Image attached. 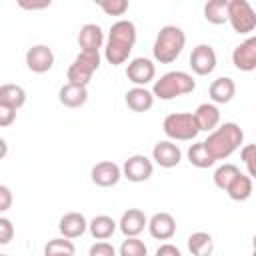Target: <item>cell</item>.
Segmentation results:
<instances>
[{
	"mask_svg": "<svg viewBox=\"0 0 256 256\" xmlns=\"http://www.w3.org/2000/svg\"><path fill=\"white\" fill-rule=\"evenodd\" d=\"M136 44V26L130 20H118L110 26L104 58L112 66H120L130 58V52Z\"/></svg>",
	"mask_w": 256,
	"mask_h": 256,
	"instance_id": "obj_1",
	"label": "cell"
},
{
	"mask_svg": "<svg viewBox=\"0 0 256 256\" xmlns=\"http://www.w3.org/2000/svg\"><path fill=\"white\" fill-rule=\"evenodd\" d=\"M242 140H244V130L236 122H224L216 126L212 132H208L204 146L208 148L214 160H226L240 148Z\"/></svg>",
	"mask_w": 256,
	"mask_h": 256,
	"instance_id": "obj_2",
	"label": "cell"
},
{
	"mask_svg": "<svg viewBox=\"0 0 256 256\" xmlns=\"http://www.w3.org/2000/svg\"><path fill=\"white\" fill-rule=\"evenodd\" d=\"M186 46V34L180 26L166 24L158 30L154 46H152V56L160 64H172L184 50Z\"/></svg>",
	"mask_w": 256,
	"mask_h": 256,
	"instance_id": "obj_3",
	"label": "cell"
},
{
	"mask_svg": "<svg viewBox=\"0 0 256 256\" xmlns=\"http://www.w3.org/2000/svg\"><path fill=\"white\" fill-rule=\"evenodd\" d=\"M196 90V80L184 72V70H170L162 74L158 80H154L152 86V96L158 100H174L178 96L190 94Z\"/></svg>",
	"mask_w": 256,
	"mask_h": 256,
	"instance_id": "obj_4",
	"label": "cell"
},
{
	"mask_svg": "<svg viewBox=\"0 0 256 256\" xmlns=\"http://www.w3.org/2000/svg\"><path fill=\"white\" fill-rule=\"evenodd\" d=\"M164 134L174 142H190L198 136V126L192 112H172L162 122Z\"/></svg>",
	"mask_w": 256,
	"mask_h": 256,
	"instance_id": "obj_5",
	"label": "cell"
},
{
	"mask_svg": "<svg viewBox=\"0 0 256 256\" xmlns=\"http://www.w3.org/2000/svg\"><path fill=\"white\" fill-rule=\"evenodd\" d=\"M100 68V54L98 52H80L68 72H66V78L70 84H78V86H88V82L92 80L94 72Z\"/></svg>",
	"mask_w": 256,
	"mask_h": 256,
	"instance_id": "obj_6",
	"label": "cell"
},
{
	"mask_svg": "<svg viewBox=\"0 0 256 256\" xmlns=\"http://www.w3.org/2000/svg\"><path fill=\"white\" fill-rule=\"evenodd\" d=\"M228 22L238 34H252L256 28V12L246 0H228Z\"/></svg>",
	"mask_w": 256,
	"mask_h": 256,
	"instance_id": "obj_7",
	"label": "cell"
},
{
	"mask_svg": "<svg viewBox=\"0 0 256 256\" xmlns=\"http://www.w3.org/2000/svg\"><path fill=\"white\" fill-rule=\"evenodd\" d=\"M122 176L128 180V182H134V184H140V182H146L152 172H154V166H152V160L144 154H132L124 160L122 164Z\"/></svg>",
	"mask_w": 256,
	"mask_h": 256,
	"instance_id": "obj_8",
	"label": "cell"
},
{
	"mask_svg": "<svg viewBox=\"0 0 256 256\" xmlns=\"http://www.w3.org/2000/svg\"><path fill=\"white\" fill-rule=\"evenodd\" d=\"M26 66L34 74H46L54 66V52L46 44H34L26 52Z\"/></svg>",
	"mask_w": 256,
	"mask_h": 256,
	"instance_id": "obj_9",
	"label": "cell"
},
{
	"mask_svg": "<svg viewBox=\"0 0 256 256\" xmlns=\"http://www.w3.org/2000/svg\"><path fill=\"white\" fill-rule=\"evenodd\" d=\"M156 76V66L150 58H132L126 66V78L134 84V86H144L150 84Z\"/></svg>",
	"mask_w": 256,
	"mask_h": 256,
	"instance_id": "obj_10",
	"label": "cell"
},
{
	"mask_svg": "<svg viewBox=\"0 0 256 256\" xmlns=\"http://www.w3.org/2000/svg\"><path fill=\"white\" fill-rule=\"evenodd\" d=\"M216 52L210 44H198L190 54V68L198 76H208L216 68Z\"/></svg>",
	"mask_w": 256,
	"mask_h": 256,
	"instance_id": "obj_11",
	"label": "cell"
},
{
	"mask_svg": "<svg viewBox=\"0 0 256 256\" xmlns=\"http://www.w3.org/2000/svg\"><path fill=\"white\" fill-rule=\"evenodd\" d=\"M232 64L242 72L256 70V38L248 36L232 50Z\"/></svg>",
	"mask_w": 256,
	"mask_h": 256,
	"instance_id": "obj_12",
	"label": "cell"
},
{
	"mask_svg": "<svg viewBox=\"0 0 256 256\" xmlns=\"http://www.w3.org/2000/svg\"><path fill=\"white\" fill-rule=\"evenodd\" d=\"M90 176H92V182L100 188H110V186H116L118 180L122 178V170L116 162L112 160H102L98 164L92 166L90 170Z\"/></svg>",
	"mask_w": 256,
	"mask_h": 256,
	"instance_id": "obj_13",
	"label": "cell"
},
{
	"mask_svg": "<svg viewBox=\"0 0 256 256\" xmlns=\"http://www.w3.org/2000/svg\"><path fill=\"white\" fill-rule=\"evenodd\" d=\"M152 160L160 168H174V166L180 164L182 152H180L178 144H174L172 140H160L152 148Z\"/></svg>",
	"mask_w": 256,
	"mask_h": 256,
	"instance_id": "obj_14",
	"label": "cell"
},
{
	"mask_svg": "<svg viewBox=\"0 0 256 256\" xmlns=\"http://www.w3.org/2000/svg\"><path fill=\"white\" fill-rule=\"evenodd\" d=\"M146 228L152 238L170 240L176 234V220L170 212H156V214H152V218H148Z\"/></svg>",
	"mask_w": 256,
	"mask_h": 256,
	"instance_id": "obj_15",
	"label": "cell"
},
{
	"mask_svg": "<svg viewBox=\"0 0 256 256\" xmlns=\"http://www.w3.org/2000/svg\"><path fill=\"white\" fill-rule=\"evenodd\" d=\"M146 224H148V218H146V214H144L140 208H128V210L120 216L118 228H120V232H122L126 238H136L140 232H144Z\"/></svg>",
	"mask_w": 256,
	"mask_h": 256,
	"instance_id": "obj_16",
	"label": "cell"
},
{
	"mask_svg": "<svg viewBox=\"0 0 256 256\" xmlns=\"http://www.w3.org/2000/svg\"><path fill=\"white\" fill-rule=\"evenodd\" d=\"M78 46H80V52H98L104 44V32L98 24H84L78 32Z\"/></svg>",
	"mask_w": 256,
	"mask_h": 256,
	"instance_id": "obj_17",
	"label": "cell"
},
{
	"mask_svg": "<svg viewBox=\"0 0 256 256\" xmlns=\"http://www.w3.org/2000/svg\"><path fill=\"white\" fill-rule=\"evenodd\" d=\"M58 230H60V234H62L64 238L74 240V238L82 236V234L88 230V220H86V216L80 214V212H66V214L60 218V222H58Z\"/></svg>",
	"mask_w": 256,
	"mask_h": 256,
	"instance_id": "obj_18",
	"label": "cell"
},
{
	"mask_svg": "<svg viewBox=\"0 0 256 256\" xmlns=\"http://www.w3.org/2000/svg\"><path fill=\"white\" fill-rule=\"evenodd\" d=\"M194 120H196V126L198 130L202 132H212L218 124H220V110L216 104L212 102H202L194 112H192Z\"/></svg>",
	"mask_w": 256,
	"mask_h": 256,
	"instance_id": "obj_19",
	"label": "cell"
},
{
	"mask_svg": "<svg viewBox=\"0 0 256 256\" xmlns=\"http://www.w3.org/2000/svg\"><path fill=\"white\" fill-rule=\"evenodd\" d=\"M208 94L212 104H228L236 94V84L230 76H220L212 80V84L208 86Z\"/></svg>",
	"mask_w": 256,
	"mask_h": 256,
	"instance_id": "obj_20",
	"label": "cell"
},
{
	"mask_svg": "<svg viewBox=\"0 0 256 256\" xmlns=\"http://www.w3.org/2000/svg\"><path fill=\"white\" fill-rule=\"evenodd\" d=\"M124 102L132 112H148L154 106V96L144 86H134L124 94Z\"/></svg>",
	"mask_w": 256,
	"mask_h": 256,
	"instance_id": "obj_21",
	"label": "cell"
},
{
	"mask_svg": "<svg viewBox=\"0 0 256 256\" xmlns=\"http://www.w3.org/2000/svg\"><path fill=\"white\" fill-rule=\"evenodd\" d=\"M58 100L62 106L66 108H80L86 104L88 100V90L86 86H78V84H70L66 82L60 90H58Z\"/></svg>",
	"mask_w": 256,
	"mask_h": 256,
	"instance_id": "obj_22",
	"label": "cell"
},
{
	"mask_svg": "<svg viewBox=\"0 0 256 256\" xmlns=\"http://www.w3.org/2000/svg\"><path fill=\"white\" fill-rule=\"evenodd\" d=\"M118 228V222L108 214H98L88 222V230L96 240H108Z\"/></svg>",
	"mask_w": 256,
	"mask_h": 256,
	"instance_id": "obj_23",
	"label": "cell"
},
{
	"mask_svg": "<svg viewBox=\"0 0 256 256\" xmlns=\"http://www.w3.org/2000/svg\"><path fill=\"white\" fill-rule=\"evenodd\" d=\"M252 190H254L252 178H250L248 174H242V172H240V174L230 182V186H228L224 192L230 196V200L244 202V200H248V198L252 196Z\"/></svg>",
	"mask_w": 256,
	"mask_h": 256,
	"instance_id": "obj_24",
	"label": "cell"
},
{
	"mask_svg": "<svg viewBox=\"0 0 256 256\" xmlns=\"http://www.w3.org/2000/svg\"><path fill=\"white\" fill-rule=\"evenodd\" d=\"M188 250L192 256H212L214 252V238L208 232H192L188 236Z\"/></svg>",
	"mask_w": 256,
	"mask_h": 256,
	"instance_id": "obj_25",
	"label": "cell"
},
{
	"mask_svg": "<svg viewBox=\"0 0 256 256\" xmlns=\"http://www.w3.org/2000/svg\"><path fill=\"white\" fill-rule=\"evenodd\" d=\"M0 102L14 110H20L26 104V90L20 84H2L0 86Z\"/></svg>",
	"mask_w": 256,
	"mask_h": 256,
	"instance_id": "obj_26",
	"label": "cell"
},
{
	"mask_svg": "<svg viewBox=\"0 0 256 256\" xmlns=\"http://www.w3.org/2000/svg\"><path fill=\"white\" fill-rule=\"evenodd\" d=\"M204 18L210 24H226L228 22V0H210L204 4Z\"/></svg>",
	"mask_w": 256,
	"mask_h": 256,
	"instance_id": "obj_27",
	"label": "cell"
},
{
	"mask_svg": "<svg viewBox=\"0 0 256 256\" xmlns=\"http://www.w3.org/2000/svg\"><path fill=\"white\" fill-rule=\"evenodd\" d=\"M188 162L192 164V166H196V168H210V166H214V158H212V154L208 152V148L204 146V142H196V144H190V148H188Z\"/></svg>",
	"mask_w": 256,
	"mask_h": 256,
	"instance_id": "obj_28",
	"label": "cell"
},
{
	"mask_svg": "<svg viewBox=\"0 0 256 256\" xmlns=\"http://www.w3.org/2000/svg\"><path fill=\"white\" fill-rule=\"evenodd\" d=\"M76 254V246L72 240L58 236L46 242L44 246V256H74Z\"/></svg>",
	"mask_w": 256,
	"mask_h": 256,
	"instance_id": "obj_29",
	"label": "cell"
},
{
	"mask_svg": "<svg viewBox=\"0 0 256 256\" xmlns=\"http://www.w3.org/2000/svg\"><path fill=\"white\" fill-rule=\"evenodd\" d=\"M240 174V168L236 166V164H230V162H226V164H222V166H218L216 170H214V184L220 188V190H226L228 186H230V182L236 178Z\"/></svg>",
	"mask_w": 256,
	"mask_h": 256,
	"instance_id": "obj_30",
	"label": "cell"
},
{
	"mask_svg": "<svg viewBox=\"0 0 256 256\" xmlns=\"http://www.w3.org/2000/svg\"><path fill=\"white\" fill-rule=\"evenodd\" d=\"M118 256H148V248L138 236L126 238V240H122V244L118 248Z\"/></svg>",
	"mask_w": 256,
	"mask_h": 256,
	"instance_id": "obj_31",
	"label": "cell"
},
{
	"mask_svg": "<svg viewBox=\"0 0 256 256\" xmlns=\"http://www.w3.org/2000/svg\"><path fill=\"white\" fill-rule=\"evenodd\" d=\"M98 6L102 8V12H106L108 16H122L128 10V0H100Z\"/></svg>",
	"mask_w": 256,
	"mask_h": 256,
	"instance_id": "obj_32",
	"label": "cell"
},
{
	"mask_svg": "<svg viewBox=\"0 0 256 256\" xmlns=\"http://www.w3.org/2000/svg\"><path fill=\"white\" fill-rule=\"evenodd\" d=\"M240 158H242V162H244V166L248 170V176L250 178L256 176V164H254V160H256V146L254 144L242 146L240 148Z\"/></svg>",
	"mask_w": 256,
	"mask_h": 256,
	"instance_id": "obj_33",
	"label": "cell"
},
{
	"mask_svg": "<svg viewBox=\"0 0 256 256\" xmlns=\"http://www.w3.org/2000/svg\"><path fill=\"white\" fill-rule=\"evenodd\" d=\"M14 238V224L10 218L6 216H0V246L4 244H10Z\"/></svg>",
	"mask_w": 256,
	"mask_h": 256,
	"instance_id": "obj_34",
	"label": "cell"
},
{
	"mask_svg": "<svg viewBox=\"0 0 256 256\" xmlns=\"http://www.w3.org/2000/svg\"><path fill=\"white\" fill-rule=\"evenodd\" d=\"M88 256H116V248L110 242L100 240V242H96V244L90 246Z\"/></svg>",
	"mask_w": 256,
	"mask_h": 256,
	"instance_id": "obj_35",
	"label": "cell"
},
{
	"mask_svg": "<svg viewBox=\"0 0 256 256\" xmlns=\"http://www.w3.org/2000/svg\"><path fill=\"white\" fill-rule=\"evenodd\" d=\"M14 120H16V110L0 102V128L12 126V124H14Z\"/></svg>",
	"mask_w": 256,
	"mask_h": 256,
	"instance_id": "obj_36",
	"label": "cell"
},
{
	"mask_svg": "<svg viewBox=\"0 0 256 256\" xmlns=\"http://www.w3.org/2000/svg\"><path fill=\"white\" fill-rule=\"evenodd\" d=\"M12 202H14L12 190H10L8 186L0 184V214H2V212H8V210L12 208Z\"/></svg>",
	"mask_w": 256,
	"mask_h": 256,
	"instance_id": "obj_37",
	"label": "cell"
},
{
	"mask_svg": "<svg viewBox=\"0 0 256 256\" xmlns=\"http://www.w3.org/2000/svg\"><path fill=\"white\" fill-rule=\"evenodd\" d=\"M52 2L50 0H40V2H28V0H18V6L24 10H44L48 8Z\"/></svg>",
	"mask_w": 256,
	"mask_h": 256,
	"instance_id": "obj_38",
	"label": "cell"
},
{
	"mask_svg": "<svg viewBox=\"0 0 256 256\" xmlns=\"http://www.w3.org/2000/svg\"><path fill=\"white\" fill-rule=\"evenodd\" d=\"M156 256H182V252L178 250V246L166 242V244H160V246H158Z\"/></svg>",
	"mask_w": 256,
	"mask_h": 256,
	"instance_id": "obj_39",
	"label": "cell"
},
{
	"mask_svg": "<svg viewBox=\"0 0 256 256\" xmlns=\"http://www.w3.org/2000/svg\"><path fill=\"white\" fill-rule=\"evenodd\" d=\"M6 154H8V144H6L4 138H0V160L6 158Z\"/></svg>",
	"mask_w": 256,
	"mask_h": 256,
	"instance_id": "obj_40",
	"label": "cell"
},
{
	"mask_svg": "<svg viewBox=\"0 0 256 256\" xmlns=\"http://www.w3.org/2000/svg\"><path fill=\"white\" fill-rule=\"evenodd\" d=\"M0 256H8V254H0Z\"/></svg>",
	"mask_w": 256,
	"mask_h": 256,
	"instance_id": "obj_41",
	"label": "cell"
}]
</instances>
